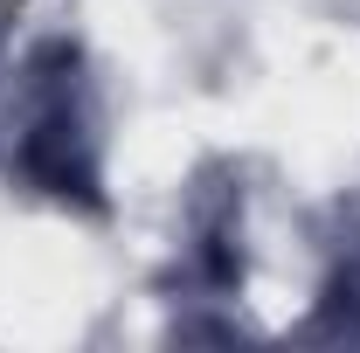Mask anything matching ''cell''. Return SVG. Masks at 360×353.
I'll return each instance as SVG.
<instances>
[]
</instances>
